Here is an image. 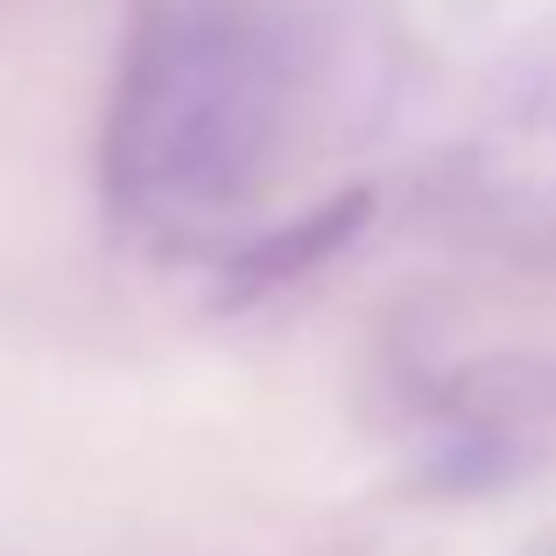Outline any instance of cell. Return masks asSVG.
I'll return each mask as SVG.
<instances>
[{
  "label": "cell",
  "instance_id": "2",
  "mask_svg": "<svg viewBox=\"0 0 556 556\" xmlns=\"http://www.w3.org/2000/svg\"><path fill=\"white\" fill-rule=\"evenodd\" d=\"M374 218V198L367 190H345V198L317 204V212L289 218V226H268L261 240H247L240 254H232V296H268V289L282 282H303L311 268H325L339 247H353L359 232H367Z\"/></svg>",
  "mask_w": 556,
  "mask_h": 556
},
{
  "label": "cell",
  "instance_id": "1",
  "mask_svg": "<svg viewBox=\"0 0 556 556\" xmlns=\"http://www.w3.org/2000/svg\"><path fill=\"white\" fill-rule=\"evenodd\" d=\"M282 0H141L106 106V198L135 226L204 232L275 177L303 106Z\"/></svg>",
  "mask_w": 556,
  "mask_h": 556
}]
</instances>
